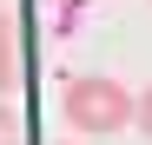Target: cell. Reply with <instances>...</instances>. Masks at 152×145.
I'll return each mask as SVG.
<instances>
[{
    "label": "cell",
    "mask_w": 152,
    "mask_h": 145,
    "mask_svg": "<svg viewBox=\"0 0 152 145\" xmlns=\"http://www.w3.org/2000/svg\"><path fill=\"white\" fill-rule=\"evenodd\" d=\"M139 132H145V138H152V86H145V92H139Z\"/></svg>",
    "instance_id": "277c9868"
},
{
    "label": "cell",
    "mask_w": 152,
    "mask_h": 145,
    "mask_svg": "<svg viewBox=\"0 0 152 145\" xmlns=\"http://www.w3.org/2000/svg\"><path fill=\"white\" fill-rule=\"evenodd\" d=\"M60 106H66V125H73V132H93V138L139 125V99H132L119 79H106V72L66 79V99H60Z\"/></svg>",
    "instance_id": "6da1fadb"
},
{
    "label": "cell",
    "mask_w": 152,
    "mask_h": 145,
    "mask_svg": "<svg viewBox=\"0 0 152 145\" xmlns=\"http://www.w3.org/2000/svg\"><path fill=\"white\" fill-rule=\"evenodd\" d=\"M53 145H66V138H53Z\"/></svg>",
    "instance_id": "5b68a950"
},
{
    "label": "cell",
    "mask_w": 152,
    "mask_h": 145,
    "mask_svg": "<svg viewBox=\"0 0 152 145\" xmlns=\"http://www.w3.org/2000/svg\"><path fill=\"white\" fill-rule=\"evenodd\" d=\"M0 145H20V112L0 99Z\"/></svg>",
    "instance_id": "3957f363"
},
{
    "label": "cell",
    "mask_w": 152,
    "mask_h": 145,
    "mask_svg": "<svg viewBox=\"0 0 152 145\" xmlns=\"http://www.w3.org/2000/svg\"><path fill=\"white\" fill-rule=\"evenodd\" d=\"M13 72H20V46H13V20H7V7H0V92L13 86Z\"/></svg>",
    "instance_id": "7a4b0ae2"
}]
</instances>
